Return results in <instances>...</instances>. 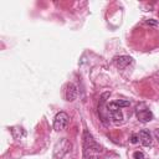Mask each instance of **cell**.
Listing matches in <instances>:
<instances>
[{
    "label": "cell",
    "instance_id": "cell-1",
    "mask_svg": "<svg viewBox=\"0 0 159 159\" xmlns=\"http://www.w3.org/2000/svg\"><path fill=\"white\" fill-rule=\"evenodd\" d=\"M102 153V147L93 139V137L84 130L83 133V155L86 159H96Z\"/></svg>",
    "mask_w": 159,
    "mask_h": 159
},
{
    "label": "cell",
    "instance_id": "cell-2",
    "mask_svg": "<svg viewBox=\"0 0 159 159\" xmlns=\"http://www.w3.org/2000/svg\"><path fill=\"white\" fill-rule=\"evenodd\" d=\"M72 144L68 139L66 138H61L53 147V158L55 159H62L71 149Z\"/></svg>",
    "mask_w": 159,
    "mask_h": 159
},
{
    "label": "cell",
    "instance_id": "cell-3",
    "mask_svg": "<svg viewBox=\"0 0 159 159\" xmlns=\"http://www.w3.org/2000/svg\"><path fill=\"white\" fill-rule=\"evenodd\" d=\"M68 122H70V117L66 112H58L53 119V129L56 132H60V130H63L67 125H68Z\"/></svg>",
    "mask_w": 159,
    "mask_h": 159
},
{
    "label": "cell",
    "instance_id": "cell-4",
    "mask_svg": "<svg viewBox=\"0 0 159 159\" xmlns=\"http://www.w3.org/2000/svg\"><path fill=\"white\" fill-rule=\"evenodd\" d=\"M107 111H108V114L111 116V118L113 119L114 123H122L123 122V113H122L120 108L116 106L114 102H111L107 104Z\"/></svg>",
    "mask_w": 159,
    "mask_h": 159
},
{
    "label": "cell",
    "instance_id": "cell-5",
    "mask_svg": "<svg viewBox=\"0 0 159 159\" xmlns=\"http://www.w3.org/2000/svg\"><path fill=\"white\" fill-rule=\"evenodd\" d=\"M109 94H111V92H104L102 96H101V98H99V102H98V114H99V118H101V120L104 123V124H107V113H106V111L107 109H104V104H106V101H107V98L109 97ZM108 112V111H107Z\"/></svg>",
    "mask_w": 159,
    "mask_h": 159
},
{
    "label": "cell",
    "instance_id": "cell-6",
    "mask_svg": "<svg viewBox=\"0 0 159 159\" xmlns=\"http://www.w3.org/2000/svg\"><path fill=\"white\" fill-rule=\"evenodd\" d=\"M137 118L143 122V123H147V122H150L153 119V113L149 111V109H139L137 108Z\"/></svg>",
    "mask_w": 159,
    "mask_h": 159
},
{
    "label": "cell",
    "instance_id": "cell-7",
    "mask_svg": "<svg viewBox=\"0 0 159 159\" xmlns=\"http://www.w3.org/2000/svg\"><path fill=\"white\" fill-rule=\"evenodd\" d=\"M65 97H66V101H68V102H72V101L76 99V97H77V87L73 83H68L66 86Z\"/></svg>",
    "mask_w": 159,
    "mask_h": 159
},
{
    "label": "cell",
    "instance_id": "cell-8",
    "mask_svg": "<svg viewBox=\"0 0 159 159\" xmlns=\"http://www.w3.org/2000/svg\"><path fill=\"white\" fill-rule=\"evenodd\" d=\"M132 57L129 56H119V57H116L114 58V63L118 68H125L129 63H132Z\"/></svg>",
    "mask_w": 159,
    "mask_h": 159
},
{
    "label": "cell",
    "instance_id": "cell-9",
    "mask_svg": "<svg viewBox=\"0 0 159 159\" xmlns=\"http://www.w3.org/2000/svg\"><path fill=\"white\" fill-rule=\"evenodd\" d=\"M139 139L144 147H149L152 144V135H150L149 130H145V129L140 130L139 132Z\"/></svg>",
    "mask_w": 159,
    "mask_h": 159
},
{
    "label": "cell",
    "instance_id": "cell-10",
    "mask_svg": "<svg viewBox=\"0 0 159 159\" xmlns=\"http://www.w3.org/2000/svg\"><path fill=\"white\" fill-rule=\"evenodd\" d=\"M116 106L119 107V108H123V107H128L129 106V102L128 101H123V99H118V101H114Z\"/></svg>",
    "mask_w": 159,
    "mask_h": 159
},
{
    "label": "cell",
    "instance_id": "cell-11",
    "mask_svg": "<svg viewBox=\"0 0 159 159\" xmlns=\"http://www.w3.org/2000/svg\"><path fill=\"white\" fill-rule=\"evenodd\" d=\"M133 157H134V159H144V154L142 152H134Z\"/></svg>",
    "mask_w": 159,
    "mask_h": 159
},
{
    "label": "cell",
    "instance_id": "cell-12",
    "mask_svg": "<svg viewBox=\"0 0 159 159\" xmlns=\"http://www.w3.org/2000/svg\"><path fill=\"white\" fill-rule=\"evenodd\" d=\"M138 138H139V135H137V134H132V137H130V142H132L133 144H135V143H138Z\"/></svg>",
    "mask_w": 159,
    "mask_h": 159
},
{
    "label": "cell",
    "instance_id": "cell-13",
    "mask_svg": "<svg viewBox=\"0 0 159 159\" xmlns=\"http://www.w3.org/2000/svg\"><path fill=\"white\" fill-rule=\"evenodd\" d=\"M154 135H155V138H157L158 142H159V129H155V130H154Z\"/></svg>",
    "mask_w": 159,
    "mask_h": 159
}]
</instances>
